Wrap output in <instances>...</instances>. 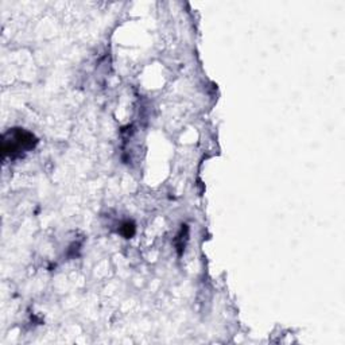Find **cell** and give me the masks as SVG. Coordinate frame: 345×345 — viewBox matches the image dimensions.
Instances as JSON below:
<instances>
[{
  "mask_svg": "<svg viewBox=\"0 0 345 345\" xmlns=\"http://www.w3.org/2000/svg\"><path fill=\"white\" fill-rule=\"evenodd\" d=\"M10 135H11L10 139L5 138V141H3V153H5V155L14 154L25 149H31L37 143L35 138L31 135L30 132L17 130V131H14Z\"/></svg>",
  "mask_w": 345,
  "mask_h": 345,
  "instance_id": "6da1fadb",
  "label": "cell"
},
{
  "mask_svg": "<svg viewBox=\"0 0 345 345\" xmlns=\"http://www.w3.org/2000/svg\"><path fill=\"white\" fill-rule=\"evenodd\" d=\"M135 232V226L134 224H130V222H126L123 225V234L126 238H131L132 235Z\"/></svg>",
  "mask_w": 345,
  "mask_h": 345,
  "instance_id": "7a4b0ae2",
  "label": "cell"
}]
</instances>
